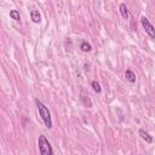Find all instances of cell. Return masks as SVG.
Returning <instances> with one entry per match:
<instances>
[{
    "instance_id": "1",
    "label": "cell",
    "mask_w": 155,
    "mask_h": 155,
    "mask_svg": "<svg viewBox=\"0 0 155 155\" xmlns=\"http://www.w3.org/2000/svg\"><path fill=\"white\" fill-rule=\"evenodd\" d=\"M36 107H38V110H39V114L43 119L45 126L47 129H52V120H51V113L49 110V108L43 104L40 101H36Z\"/></svg>"
},
{
    "instance_id": "2",
    "label": "cell",
    "mask_w": 155,
    "mask_h": 155,
    "mask_svg": "<svg viewBox=\"0 0 155 155\" xmlns=\"http://www.w3.org/2000/svg\"><path fill=\"white\" fill-rule=\"evenodd\" d=\"M38 146H39V151L41 155H52L54 150L51 147L50 142L47 141V138L44 135H40L39 139H38Z\"/></svg>"
},
{
    "instance_id": "3",
    "label": "cell",
    "mask_w": 155,
    "mask_h": 155,
    "mask_svg": "<svg viewBox=\"0 0 155 155\" xmlns=\"http://www.w3.org/2000/svg\"><path fill=\"white\" fill-rule=\"evenodd\" d=\"M141 23H142V27L146 30V33L149 35L150 39H155V28L153 27V24L149 22V19L147 17H142L141 18Z\"/></svg>"
},
{
    "instance_id": "4",
    "label": "cell",
    "mask_w": 155,
    "mask_h": 155,
    "mask_svg": "<svg viewBox=\"0 0 155 155\" xmlns=\"http://www.w3.org/2000/svg\"><path fill=\"white\" fill-rule=\"evenodd\" d=\"M119 11H120V14H121V17L124 18V19H129V17H130V14H129V9H127V6H126V4H120L119 5Z\"/></svg>"
},
{
    "instance_id": "5",
    "label": "cell",
    "mask_w": 155,
    "mask_h": 155,
    "mask_svg": "<svg viewBox=\"0 0 155 155\" xmlns=\"http://www.w3.org/2000/svg\"><path fill=\"white\" fill-rule=\"evenodd\" d=\"M125 78L127 81H130L131 84H133V82H136V74L133 73V71L131 69H127L125 71Z\"/></svg>"
},
{
    "instance_id": "6",
    "label": "cell",
    "mask_w": 155,
    "mask_h": 155,
    "mask_svg": "<svg viewBox=\"0 0 155 155\" xmlns=\"http://www.w3.org/2000/svg\"><path fill=\"white\" fill-rule=\"evenodd\" d=\"M30 17H32V21L34 23H40L41 22V16H40L38 10H32V12H30Z\"/></svg>"
},
{
    "instance_id": "7",
    "label": "cell",
    "mask_w": 155,
    "mask_h": 155,
    "mask_svg": "<svg viewBox=\"0 0 155 155\" xmlns=\"http://www.w3.org/2000/svg\"><path fill=\"white\" fill-rule=\"evenodd\" d=\"M139 136L142 137V139H144V141H146L147 143H149V144L153 142V137L149 135L148 132L144 131V130H139Z\"/></svg>"
},
{
    "instance_id": "8",
    "label": "cell",
    "mask_w": 155,
    "mask_h": 155,
    "mask_svg": "<svg viewBox=\"0 0 155 155\" xmlns=\"http://www.w3.org/2000/svg\"><path fill=\"white\" fill-rule=\"evenodd\" d=\"M80 49H81L82 52H90V51L92 50V46L89 43H86V41H84V43H81Z\"/></svg>"
},
{
    "instance_id": "9",
    "label": "cell",
    "mask_w": 155,
    "mask_h": 155,
    "mask_svg": "<svg viewBox=\"0 0 155 155\" xmlns=\"http://www.w3.org/2000/svg\"><path fill=\"white\" fill-rule=\"evenodd\" d=\"M10 17H11L12 19H15L16 22H18V21L21 19V16H19V12L17 11V10H11L10 11Z\"/></svg>"
},
{
    "instance_id": "10",
    "label": "cell",
    "mask_w": 155,
    "mask_h": 155,
    "mask_svg": "<svg viewBox=\"0 0 155 155\" xmlns=\"http://www.w3.org/2000/svg\"><path fill=\"white\" fill-rule=\"evenodd\" d=\"M92 89H94V91L95 92H97V94H101V91H102V89H101V85L98 84L97 81H92Z\"/></svg>"
},
{
    "instance_id": "11",
    "label": "cell",
    "mask_w": 155,
    "mask_h": 155,
    "mask_svg": "<svg viewBox=\"0 0 155 155\" xmlns=\"http://www.w3.org/2000/svg\"><path fill=\"white\" fill-rule=\"evenodd\" d=\"M81 99H82V102H84V104L87 107V108H91L92 107V103H91V99L89 98V97H81Z\"/></svg>"
}]
</instances>
